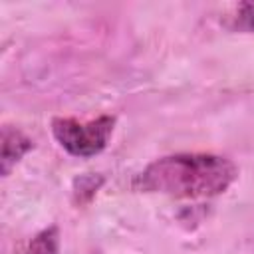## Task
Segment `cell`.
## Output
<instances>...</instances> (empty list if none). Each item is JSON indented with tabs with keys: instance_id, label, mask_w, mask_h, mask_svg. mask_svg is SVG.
Wrapping results in <instances>:
<instances>
[{
	"instance_id": "cell-1",
	"label": "cell",
	"mask_w": 254,
	"mask_h": 254,
	"mask_svg": "<svg viewBox=\"0 0 254 254\" xmlns=\"http://www.w3.org/2000/svg\"><path fill=\"white\" fill-rule=\"evenodd\" d=\"M238 177V167L220 155L177 153L155 159L133 181L137 190L177 198H210L222 194Z\"/></svg>"
},
{
	"instance_id": "cell-2",
	"label": "cell",
	"mask_w": 254,
	"mask_h": 254,
	"mask_svg": "<svg viewBox=\"0 0 254 254\" xmlns=\"http://www.w3.org/2000/svg\"><path fill=\"white\" fill-rule=\"evenodd\" d=\"M115 117L101 115L87 123H79L71 117H56L52 121V133L60 147L73 157H95L99 155L113 135Z\"/></svg>"
},
{
	"instance_id": "cell-3",
	"label": "cell",
	"mask_w": 254,
	"mask_h": 254,
	"mask_svg": "<svg viewBox=\"0 0 254 254\" xmlns=\"http://www.w3.org/2000/svg\"><path fill=\"white\" fill-rule=\"evenodd\" d=\"M34 149V141L22 133L20 129L12 127V125H4L2 127V175L6 177L10 173V169L28 153Z\"/></svg>"
},
{
	"instance_id": "cell-4",
	"label": "cell",
	"mask_w": 254,
	"mask_h": 254,
	"mask_svg": "<svg viewBox=\"0 0 254 254\" xmlns=\"http://www.w3.org/2000/svg\"><path fill=\"white\" fill-rule=\"evenodd\" d=\"M26 254H60V228L48 226L38 232L30 240Z\"/></svg>"
},
{
	"instance_id": "cell-5",
	"label": "cell",
	"mask_w": 254,
	"mask_h": 254,
	"mask_svg": "<svg viewBox=\"0 0 254 254\" xmlns=\"http://www.w3.org/2000/svg\"><path fill=\"white\" fill-rule=\"evenodd\" d=\"M103 177L101 175H93V173H87V175H79L75 181H73V200L75 204H85L89 202L95 192L99 190V187L103 185Z\"/></svg>"
},
{
	"instance_id": "cell-6",
	"label": "cell",
	"mask_w": 254,
	"mask_h": 254,
	"mask_svg": "<svg viewBox=\"0 0 254 254\" xmlns=\"http://www.w3.org/2000/svg\"><path fill=\"white\" fill-rule=\"evenodd\" d=\"M234 22H236V28L246 30V32H254V2L238 4Z\"/></svg>"
}]
</instances>
